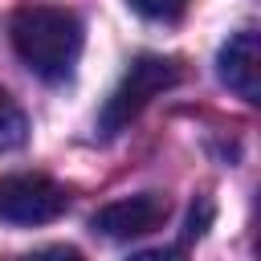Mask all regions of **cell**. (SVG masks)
<instances>
[{
    "instance_id": "1",
    "label": "cell",
    "mask_w": 261,
    "mask_h": 261,
    "mask_svg": "<svg viewBox=\"0 0 261 261\" xmlns=\"http://www.w3.org/2000/svg\"><path fill=\"white\" fill-rule=\"evenodd\" d=\"M16 57L45 82H65L82 53V20L57 4H24L8 24Z\"/></svg>"
},
{
    "instance_id": "2",
    "label": "cell",
    "mask_w": 261,
    "mask_h": 261,
    "mask_svg": "<svg viewBox=\"0 0 261 261\" xmlns=\"http://www.w3.org/2000/svg\"><path fill=\"white\" fill-rule=\"evenodd\" d=\"M175 82H179V61L159 57V53L135 57L130 69L122 73V82L110 90V98H106V106H102L98 130H102V135H118L122 126H130V122L143 114V106H147L155 94L171 90Z\"/></svg>"
},
{
    "instance_id": "7",
    "label": "cell",
    "mask_w": 261,
    "mask_h": 261,
    "mask_svg": "<svg viewBox=\"0 0 261 261\" xmlns=\"http://www.w3.org/2000/svg\"><path fill=\"white\" fill-rule=\"evenodd\" d=\"M139 16H147V20H175V16H184V8H188V0H126Z\"/></svg>"
},
{
    "instance_id": "6",
    "label": "cell",
    "mask_w": 261,
    "mask_h": 261,
    "mask_svg": "<svg viewBox=\"0 0 261 261\" xmlns=\"http://www.w3.org/2000/svg\"><path fill=\"white\" fill-rule=\"evenodd\" d=\"M29 139V118L8 90H0V151H16Z\"/></svg>"
},
{
    "instance_id": "5",
    "label": "cell",
    "mask_w": 261,
    "mask_h": 261,
    "mask_svg": "<svg viewBox=\"0 0 261 261\" xmlns=\"http://www.w3.org/2000/svg\"><path fill=\"white\" fill-rule=\"evenodd\" d=\"M216 73H220V82L237 94V98H245V102H257V73H261V61H257V33L253 29H245V33H237V37H228L224 41V49H220V57H216Z\"/></svg>"
},
{
    "instance_id": "3",
    "label": "cell",
    "mask_w": 261,
    "mask_h": 261,
    "mask_svg": "<svg viewBox=\"0 0 261 261\" xmlns=\"http://www.w3.org/2000/svg\"><path fill=\"white\" fill-rule=\"evenodd\" d=\"M69 208V196L57 179L37 171L0 175V220L8 224H49Z\"/></svg>"
},
{
    "instance_id": "4",
    "label": "cell",
    "mask_w": 261,
    "mask_h": 261,
    "mask_svg": "<svg viewBox=\"0 0 261 261\" xmlns=\"http://www.w3.org/2000/svg\"><path fill=\"white\" fill-rule=\"evenodd\" d=\"M167 220V196L163 192H139L126 200H114L106 208L94 212V228L110 241H130V237H147Z\"/></svg>"
}]
</instances>
